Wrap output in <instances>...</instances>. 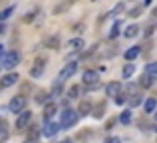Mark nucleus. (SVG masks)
Here are the masks:
<instances>
[{"mask_svg": "<svg viewBox=\"0 0 157 143\" xmlns=\"http://www.w3.org/2000/svg\"><path fill=\"white\" fill-rule=\"evenodd\" d=\"M139 85H141V88H151V85H153V76H149V73H143Z\"/></svg>", "mask_w": 157, "mask_h": 143, "instance_id": "obj_19", "label": "nucleus"}, {"mask_svg": "<svg viewBox=\"0 0 157 143\" xmlns=\"http://www.w3.org/2000/svg\"><path fill=\"white\" fill-rule=\"evenodd\" d=\"M4 32H6V26H4V24H0V36H2Z\"/></svg>", "mask_w": 157, "mask_h": 143, "instance_id": "obj_38", "label": "nucleus"}, {"mask_svg": "<svg viewBox=\"0 0 157 143\" xmlns=\"http://www.w3.org/2000/svg\"><path fill=\"white\" fill-rule=\"evenodd\" d=\"M123 96H125V93H119V96L115 97V103H123V101H125V97H123Z\"/></svg>", "mask_w": 157, "mask_h": 143, "instance_id": "obj_34", "label": "nucleus"}, {"mask_svg": "<svg viewBox=\"0 0 157 143\" xmlns=\"http://www.w3.org/2000/svg\"><path fill=\"white\" fill-rule=\"evenodd\" d=\"M36 100H38V101H46V93H44V92H40V93H38V97H36Z\"/></svg>", "mask_w": 157, "mask_h": 143, "instance_id": "obj_35", "label": "nucleus"}, {"mask_svg": "<svg viewBox=\"0 0 157 143\" xmlns=\"http://www.w3.org/2000/svg\"><path fill=\"white\" fill-rule=\"evenodd\" d=\"M34 14H36V10H34V12H28V14L24 16L22 20H24V22H26V24H28V22H32V20H34Z\"/></svg>", "mask_w": 157, "mask_h": 143, "instance_id": "obj_32", "label": "nucleus"}, {"mask_svg": "<svg viewBox=\"0 0 157 143\" xmlns=\"http://www.w3.org/2000/svg\"><path fill=\"white\" fill-rule=\"evenodd\" d=\"M4 56H6V52H4V46H0V60H2Z\"/></svg>", "mask_w": 157, "mask_h": 143, "instance_id": "obj_37", "label": "nucleus"}, {"mask_svg": "<svg viewBox=\"0 0 157 143\" xmlns=\"http://www.w3.org/2000/svg\"><path fill=\"white\" fill-rule=\"evenodd\" d=\"M38 135H40L38 127H36V125H30V131H28V143H30V141H36V139H38Z\"/></svg>", "mask_w": 157, "mask_h": 143, "instance_id": "obj_21", "label": "nucleus"}, {"mask_svg": "<svg viewBox=\"0 0 157 143\" xmlns=\"http://www.w3.org/2000/svg\"><path fill=\"white\" fill-rule=\"evenodd\" d=\"M18 80H20L18 73H8V76L2 77V81H0V88H10V85H14Z\"/></svg>", "mask_w": 157, "mask_h": 143, "instance_id": "obj_10", "label": "nucleus"}, {"mask_svg": "<svg viewBox=\"0 0 157 143\" xmlns=\"http://www.w3.org/2000/svg\"><path fill=\"white\" fill-rule=\"evenodd\" d=\"M155 121H157V113H155Z\"/></svg>", "mask_w": 157, "mask_h": 143, "instance_id": "obj_41", "label": "nucleus"}, {"mask_svg": "<svg viewBox=\"0 0 157 143\" xmlns=\"http://www.w3.org/2000/svg\"><path fill=\"white\" fill-rule=\"evenodd\" d=\"M139 103H141V96H139V93H133L131 100H129V107H135V105H139Z\"/></svg>", "mask_w": 157, "mask_h": 143, "instance_id": "obj_26", "label": "nucleus"}, {"mask_svg": "<svg viewBox=\"0 0 157 143\" xmlns=\"http://www.w3.org/2000/svg\"><path fill=\"white\" fill-rule=\"evenodd\" d=\"M54 115H56V105H54V103H48L46 107H44V119L50 121Z\"/></svg>", "mask_w": 157, "mask_h": 143, "instance_id": "obj_15", "label": "nucleus"}, {"mask_svg": "<svg viewBox=\"0 0 157 143\" xmlns=\"http://www.w3.org/2000/svg\"><path fill=\"white\" fill-rule=\"evenodd\" d=\"M123 34H125V38H135V36L139 34V26H137V24H131V26L125 28Z\"/></svg>", "mask_w": 157, "mask_h": 143, "instance_id": "obj_16", "label": "nucleus"}, {"mask_svg": "<svg viewBox=\"0 0 157 143\" xmlns=\"http://www.w3.org/2000/svg\"><path fill=\"white\" fill-rule=\"evenodd\" d=\"M155 131H157V127H155Z\"/></svg>", "mask_w": 157, "mask_h": 143, "instance_id": "obj_43", "label": "nucleus"}, {"mask_svg": "<svg viewBox=\"0 0 157 143\" xmlns=\"http://www.w3.org/2000/svg\"><path fill=\"white\" fill-rule=\"evenodd\" d=\"M123 8H125V4H123V2H119L117 6H115L113 10H111V14H109V16H117V14H121V12H123Z\"/></svg>", "mask_w": 157, "mask_h": 143, "instance_id": "obj_30", "label": "nucleus"}, {"mask_svg": "<svg viewBox=\"0 0 157 143\" xmlns=\"http://www.w3.org/2000/svg\"><path fill=\"white\" fill-rule=\"evenodd\" d=\"M104 109H105V103H104V101H100V103H98L96 107H94L92 115L96 117V119H101V117H104Z\"/></svg>", "mask_w": 157, "mask_h": 143, "instance_id": "obj_17", "label": "nucleus"}, {"mask_svg": "<svg viewBox=\"0 0 157 143\" xmlns=\"http://www.w3.org/2000/svg\"><path fill=\"white\" fill-rule=\"evenodd\" d=\"M8 109H10L12 113H16V115H20V113L26 109V97L24 96H14L10 100V103H8Z\"/></svg>", "mask_w": 157, "mask_h": 143, "instance_id": "obj_2", "label": "nucleus"}, {"mask_svg": "<svg viewBox=\"0 0 157 143\" xmlns=\"http://www.w3.org/2000/svg\"><path fill=\"white\" fill-rule=\"evenodd\" d=\"M141 12H143V6H135V8H131V10H129V16H131V18H137Z\"/></svg>", "mask_w": 157, "mask_h": 143, "instance_id": "obj_29", "label": "nucleus"}, {"mask_svg": "<svg viewBox=\"0 0 157 143\" xmlns=\"http://www.w3.org/2000/svg\"><path fill=\"white\" fill-rule=\"evenodd\" d=\"M149 4H151V0H143V4H141V6H149Z\"/></svg>", "mask_w": 157, "mask_h": 143, "instance_id": "obj_39", "label": "nucleus"}, {"mask_svg": "<svg viewBox=\"0 0 157 143\" xmlns=\"http://www.w3.org/2000/svg\"><path fill=\"white\" fill-rule=\"evenodd\" d=\"M119 121H121L123 125H129V121H131V111L127 109V111H123L121 115H119Z\"/></svg>", "mask_w": 157, "mask_h": 143, "instance_id": "obj_22", "label": "nucleus"}, {"mask_svg": "<svg viewBox=\"0 0 157 143\" xmlns=\"http://www.w3.org/2000/svg\"><path fill=\"white\" fill-rule=\"evenodd\" d=\"M76 72H78V64H76V62H70V64H66V66L62 68L60 76H58V81H64V80H68V77H72Z\"/></svg>", "mask_w": 157, "mask_h": 143, "instance_id": "obj_6", "label": "nucleus"}, {"mask_svg": "<svg viewBox=\"0 0 157 143\" xmlns=\"http://www.w3.org/2000/svg\"><path fill=\"white\" fill-rule=\"evenodd\" d=\"M105 143H121L117 139V137H109V139H105Z\"/></svg>", "mask_w": 157, "mask_h": 143, "instance_id": "obj_36", "label": "nucleus"}, {"mask_svg": "<svg viewBox=\"0 0 157 143\" xmlns=\"http://www.w3.org/2000/svg\"><path fill=\"white\" fill-rule=\"evenodd\" d=\"M133 72H135L133 64H125V68H123V77H131V76H133Z\"/></svg>", "mask_w": 157, "mask_h": 143, "instance_id": "obj_25", "label": "nucleus"}, {"mask_svg": "<svg viewBox=\"0 0 157 143\" xmlns=\"http://www.w3.org/2000/svg\"><path fill=\"white\" fill-rule=\"evenodd\" d=\"M14 10H16V6L12 4V6H8V8H4L2 12H0V22H4V20H8L12 14H14Z\"/></svg>", "mask_w": 157, "mask_h": 143, "instance_id": "obj_18", "label": "nucleus"}, {"mask_svg": "<svg viewBox=\"0 0 157 143\" xmlns=\"http://www.w3.org/2000/svg\"><path fill=\"white\" fill-rule=\"evenodd\" d=\"M113 125H115V117H111V119H107V121H105V129H111Z\"/></svg>", "mask_w": 157, "mask_h": 143, "instance_id": "obj_33", "label": "nucleus"}, {"mask_svg": "<svg viewBox=\"0 0 157 143\" xmlns=\"http://www.w3.org/2000/svg\"><path fill=\"white\" fill-rule=\"evenodd\" d=\"M145 73H149V76H157V62H153V64H147Z\"/></svg>", "mask_w": 157, "mask_h": 143, "instance_id": "obj_28", "label": "nucleus"}, {"mask_svg": "<svg viewBox=\"0 0 157 143\" xmlns=\"http://www.w3.org/2000/svg\"><path fill=\"white\" fill-rule=\"evenodd\" d=\"M90 111H92V103H90L88 100H84V101L80 103V107H78V115L84 117V115H88Z\"/></svg>", "mask_w": 157, "mask_h": 143, "instance_id": "obj_13", "label": "nucleus"}, {"mask_svg": "<svg viewBox=\"0 0 157 143\" xmlns=\"http://www.w3.org/2000/svg\"><path fill=\"white\" fill-rule=\"evenodd\" d=\"M84 46H86L84 38H74V40H70V42L66 44V48H68V50H72V52H80Z\"/></svg>", "mask_w": 157, "mask_h": 143, "instance_id": "obj_9", "label": "nucleus"}, {"mask_svg": "<svg viewBox=\"0 0 157 143\" xmlns=\"http://www.w3.org/2000/svg\"><path fill=\"white\" fill-rule=\"evenodd\" d=\"M46 48L58 50V48H60V36H50V38H46Z\"/></svg>", "mask_w": 157, "mask_h": 143, "instance_id": "obj_14", "label": "nucleus"}, {"mask_svg": "<svg viewBox=\"0 0 157 143\" xmlns=\"http://www.w3.org/2000/svg\"><path fill=\"white\" fill-rule=\"evenodd\" d=\"M60 143H72V141H70V139H66V141H60Z\"/></svg>", "mask_w": 157, "mask_h": 143, "instance_id": "obj_40", "label": "nucleus"}, {"mask_svg": "<svg viewBox=\"0 0 157 143\" xmlns=\"http://www.w3.org/2000/svg\"><path fill=\"white\" fill-rule=\"evenodd\" d=\"M155 107H157V100H155V97H149V100H145V111H147V113L155 111Z\"/></svg>", "mask_w": 157, "mask_h": 143, "instance_id": "obj_20", "label": "nucleus"}, {"mask_svg": "<svg viewBox=\"0 0 157 143\" xmlns=\"http://www.w3.org/2000/svg\"><path fill=\"white\" fill-rule=\"evenodd\" d=\"M76 121H78V111H74V109L66 107L64 113H62L60 127H62V129H70V127H74V125H76Z\"/></svg>", "mask_w": 157, "mask_h": 143, "instance_id": "obj_1", "label": "nucleus"}, {"mask_svg": "<svg viewBox=\"0 0 157 143\" xmlns=\"http://www.w3.org/2000/svg\"><path fill=\"white\" fill-rule=\"evenodd\" d=\"M82 81H84L88 88H98L100 85V76H98V72L96 70H86L84 72V76H82Z\"/></svg>", "mask_w": 157, "mask_h": 143, "instance_id": "obj_3", "label": "nucleus"}, {"mask_svg": "<svg viewBox=\"0 0 157 143\" xmlns=\"http://www.w3.org/2000/svg\"><path fill=\"white\" fill-rule=\"evenodd\" d=\"M18 62H20V54L18 52H6V56L2 58V66L6 68V70H12V68H16L18 66Z\"/></svg>", "mask_w": 157, "mask_h": 143, "instance_id": "obj_4", "label": "nucleus"}, {"mask_svg": "<svg viewBox=\"0 0 157 143\" xmlns=\"http://www.w3.org/2000/svg\"><path fill=\"white\" fill-rule=\"evenodd\" d=\"M119 26H121L119 22H113V26H111V30H109V38H117V34H119Z\"/></svg>", "mask_w": 157, "mask_h": 143, "instance_id": "obj_27", "label": "nucleus"}, {"mask_svg": "<svg viewBox=\"0 0 157 143\" xmlns=\"http://www.w3.org/2000/svg\"><path fill=\"white\" fill-rule=\"evenodd\" d=\"M92 2H98V0H92Z\"/></svg>", "mask_w": 157, "mask_h": 143, "instance_id": "obj_42", "label": "nucleus"}, {"mask_svg": "<svg viewBox=\"0 0 157 143\" xmlns=\"http://www.w3.org/2000/svg\"><path fill=\"white\" fill-rule=\"evenodd\" d=\"M44 66H46V60H44V58H38L34 62V66L30 68V76L34 77V80H36V77H40L44 73Z\"/></svg>", "mask_w": 157, "mask_h": 143, "instance_id": "obj_7", "label": "nucleus"}, {"mask_svg": "<svg viewBox=\"0 0 157 143\" xmlns=\"http://www.w3.org/2000/svg\"><path fill=\"white\" fill-rule=\"evenodd\" d=\"M8 139V131H6V123L4 121H0V143Z\"/></svg>", "mask_w": 157, "mask_h": 143, "instance_id": "obj_24", "label": "nucleus"}, {"mask_svg": "<svg viewBox=\"0 0 157 143\" xmlns=\"http://www.w3.org/2000/svg\"><path fill=\"white\" fill-rule=\"evenodd\" d=\"M30 121H32V111H26V109H24V111L16 117V129L22 131V129L30 127Z\"/></svg>", "mask_w": 157, "mask_h": 143, "instance_id": "obj_5", "label": "nucleus"}, {"mask_svg": "<svg viewBox=\"0 0 157 143\" xmlns=\"http://www.w3.org/2000/svg\"><path fill=\"white\" fill-rule=\"evenodd\" d=\"M139 54H141V46H133V48H129V50H127L123 56H125V60H127V62H131V60H135Z\"/></svg>", "mask_w": 157, "mask_h": 143, "instance_id": "obj_12", "label": "nucleus"}, {"mask_svg": "<svg viewBox=\"0 0 157 143\" xmlns=\"http://www.w3.org/2000/svg\"><path fill=\"white\" fill-rule=\"evenodd\" d=\"M105 93L109 97H117L119 93H121V84L119 81H111V84L105 85Z\"/></svg>", "mask_w": 157, "mask_h": 143, "instance_id": "obj_8", "label": "nucleus"}, {"mask_svg": "<svg viewBox=\"0 0 157 143\" xmlns=\"http://www.w3.org/2000/svg\"><path fill=\"white\" fill-rule=\"evenodd\" d=\"M78 96H80V85H72L70 92H68V97H70V100H76Z\"/></svg>", "mask_w": 157, "mask_h": 143, "instance_id": "obj_23", "label": "nucleus"}, {"mask_svg": "<svg viewBox=\"0 0 157 143\" xmlns=\"http://www.w3.org/2000/svg\"><path fill=\"white\" fill-rule=\"evenodd\" d=\"M60 129H62V127H60L58 123H52V121H48L46 127H44V135H46V137H54L58 131H60Z\"/></svg>", "mask_w": 157, "mask_h": 143, "instance_id": "obj_11", "label": "nucleus"}, {"mask_svg": "<svg viewBox=\"0 0 157 143\" xmlns=\"http://www.w3.org/2000/svg\"><path fill=\"white\" fill-rule=\"evenodd\" d=\"M157 30V24H149V26H147L145 28V36H147V38H149V36L151 34H153V32Z\"/></svg>", "mask_w": 157, "mask_h": 143, "instance_id": "obj_31", "label": "nucleus"}]
</instances>
